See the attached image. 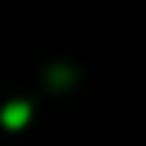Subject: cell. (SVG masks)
Here are the masks:
<instances>
[{
	"mask_svg": "<svg viewBox=\"0 0 146 146\" xmlns=\"http://www.w3.org/2000/svg\"><path fill=\"white\" fill-rule=\"evenodd\" d=\"M30 106L25 103V100H14V103H8L3 111H0V122H3L8 130H22V127L30 122Z\"/></svg>",
	"mask_w": 146,
	"mask_h": 146,
	"instance_id": "6da1fadb",
	"label": "cell"
}]
</instances>
